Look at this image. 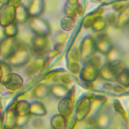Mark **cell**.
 Instances as JSON below:
<instances>
[{
  "mask_svg": "<svg viewBox=\"0 0 129 129\" xmlns=\"http://www.w3.org/2000/svg\"><path fill=\"white\" fill-rule=\"evenodd\" d=\"M119 78V81L121 83L128 86L129 85V71H123L118 77Z\"/></svg>",
  "mask_w": 129,
  "mask_h": 129,
  "instance_id": "obj_1",
  "label": "cell"
}]
</instances>
